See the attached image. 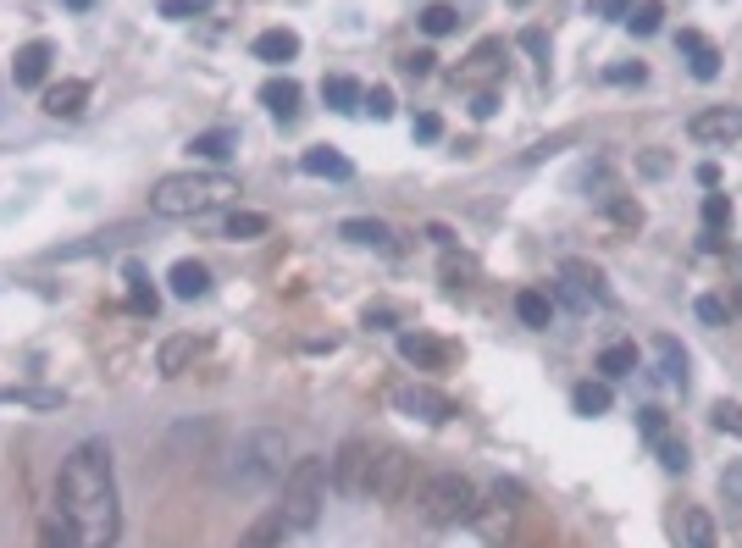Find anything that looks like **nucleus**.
<instances>
[{"mask_svg": "<svg viewBox=\"0 0 742 548\" xmlns=\"http://www.w3.org/2000/svg\"><path fill=\"white\" fill-rule=\"evenodd\" d=\"M499 67H504V45H499V39H482V45L471 50V61L455 72V78H460V84H477V78H493Z\"/></svg>", "mask_w": 742, "mask_h": 548, "instance_id": "obj_17", "label": "nucleus"}, {"mask_svg": "<svg viewBox=\"0 0 742 548\" xmlns=\"http://www.w3.org/2000/svg\"><path fill=\"white\" fill-rule=\"evenodd\" d=\"M205 6H211V0H161V12L167 17H200Z\"/></svg>", "mask_w": 742, "mask_h": 548, "instance_id": "obj_46", "label": "nucleus"}, {"mask_svg": "<svg viewBox=\"0 0 742 548\" xmlns=\"http://www.w3.org/2000/svg\"><path fill=\"white\" fill-rule=\"evenodd\" d=\"M0 405H34V410H61V394L56 388H6Z\"/></svg>", "mask_w": 742, "mask_h": 548, "instance_id": "obj_32", "label": "nucleus"}, {"mask_svg": "<svg viewBox=\"0 0 742 548\" xmlns=\"http://www.w3.org/2000/svg\"><path fill=\"white\" fill-rule=\"evenodd\" d=\"M720 488H731V515H742V465H731L720 477Z\"/></svg>", "mask_w": 742, "mask_h": 548, "instance_id": "obj_50", "label": "nucleus"}, {"mask_svg": "<svg viewBox=\"0 0 742 548\" xmlns=\"http://www.w3.org/2000/svg\"><path fill=\"white\" fill-rule=\"evenodd\" d=\"M515 316H521L532 333H543V327L554 322V299L543 294V288H521V294H515Z\"/></svg>", "mask_w": 742, "mask_h": 548, "instance_id": "obj_18", "label": "nucleus"}, {"mask_svg": "<svg viewBox=\"0 0 742 548\" xmlns=\"http://www.w3.org/2000/svg\"><path fill=\"white\" fill-rule=\"evenodd\" d=\"M416 139H443V117H438V111H421V117H416Z\"/></svg>", "mask_w": 742, "mask_h": 548, "instance_id": "obj_47", "label": "nucleus"}, {"mask_svg": "<svg viewBox=\"0 0 742 548\" xmlns=\"http://www.w3.org/2000/svg\"><path fill=\"white\" fill-rule=\"evenodd\" d=\"M698 322H704V327H726L731 322V305H726V299H720V294H698Z\"/></svg>", "mask_w": 742, "mask_h": 548, "instance_id": "obj_34", "label": "nucleus"}, {"mask_svg": "<svg viewBox=\"0 0 742 548\" xmlns=\"http://www.w3.org/2000/svg\"><path fill=\"white\" fill-rule=\"evenodd\" d=\"M637 172H648V178H665V172H671V155H665V150L637 155Z\"/></svg>", "mask_w": 742, "mask_h": 548, "instance_id": "obj_44", "label": "nucleus"}, {"mask_svg": "<svg viewBox=\"0 0 742 548\" xmlns=\"http://www.w3.org/2000/svg\"><path fill=\"white\" fill-rule=\"evenodd\" d=\"M471 111H477V117H482V122H488V117H493V111H499V89H482V95H477V100H471Z\"/></svg>", "mask_w": 742, "mask_h": 548, "instance_id": "obj_51", "label": "nucleus"}, {"mask_svg": "<svg viewBox=\"0 0 742 548\" xmlns=\"http://www.w3.org/2000/svg\"><path fill=\"white\" fill-rule=\"evenodd\" d=\"M659 23H665V6H659V0H637L632 12H626V28H632L637 39L659 34Z\"/></svg>", "mask_w": 742, "mask_h": 548, "instance_id": "obj_27", "label": "nucleus"}, {"mask_svg": "<svg viewBox=\"0 0 742 548\" xmlns=\"http://www.w3.org/2000/svg\"><path fill=\"white\" fill-rule=\"evenodd\" d=\"M654 355H659V377L676 382V388H687V349L676 344L671 333H659V338H654Z\"/></svg>", "mask_w": 742, "mask_h": 548, "instance_id": "obj_20", "label": "nucleus"}, {"mask_svg": "<svg viewBox=\"0 0 742 548\" xmlns=\"http://www.w3.org/2000/svg\"><path fill=\"white\" fill-rule=\"evenodd\" d=\"M604 78H610V84H643L648 67L643 61H615V67H604Z\"/></svg>", "mask_w": 742, "mask_h": 548, "instance_id": "obj_40", "label": "nucleus"}, {"mask_svg": "<svg viewBox=\"0 0 742 548\" xmlns=\"http://www.w3.org/2000/svg\"><path fill=\"white\" fill-rule=\"evenodd\" d=\"M366 106H371V117H377V122H388V117H394V95H388V89H371V95H366Z\"/></svg>", "mask_w": 742, "mask_h": 548, "instance_id": "obj_48", "label": "nucleus"}, {"mask_svg": "<svg viewBox=\"0 0 742 548\" xmlns=\"http://www.w3.org/2000/svg\"><path fill=\"white\" fill-rule=\"evenodd\" d=\"M200 161H228L233 155V133H222V128H205V133H194V144H189Z\"/></svg>", "mask_w": 742, "mask_h": 548, "instance_id": "obj_28", "label": "nucleus"}, {"mask_svg": "<svg viewBox=\"0 0 742 548\" xmlns=\"http://www.w3.org/2000/svg\"><path fill=\"white\" fill-rule=\"evenodd\" d=\"M637 427H643V438H648V443H659V438H665V410H659V405L637 410Z\"/></svg>", "mask_w": 742, "mask_h": 548, "instance_id": "obj_41", "label": "nucleus"}, {"mask_svg": "<svg viewBox=\"0 0 742 548\" xmlns=\"http://www.w3.org/2000/svg\"><path fill=\"white\" fill-rule=\"evenodd\" d=\"M421 515H427L432 526L471 521V515H477V488H471V477H460V471L427 477V488H421Z\"/></svg>", "mask_w": 742, "mask_h": 548, "instance_id": "obj_5", "label": "nucleus"}, {"mask_svg": "<svg viewBox=\"0 0 742 548\" xmlns=\"http://www.w3.org/2000/svg\"><path fill=\"white\" fill-rule=\"evenodd\" d=\"M682 537L687 548H715V521L704 510H682Z\"/></svg>", "mask_w": 742, "mask_h": 548, "instance_id": "obj_30", "label": "nucleus"}, {"mask_svg": "<svg viewBox=\"0 0 742 548\" xmlns=\"http://www.w3.org/2000/svg\"><path fill=\"white\" fill-rule=\"evenodd\" d=\"M632 371H637V344H626V338H621V344H610V349L599 355V377H604V382L632 377Z\"/></svg>", "mask_w": 742, "mask_h": 548, "instance_id": "obj_24", "label": "nucleus"}, {"mask_svg": "<svg viewBox=\"0 0 742 548\" xmlns=\"http://www.w3.org/2000/svg\"><path fill=\"white\" fill-rule=\"evenodd\" d=\"M366 327H377V333H388V327H394V310H383V305H377V310H366Z\"/></svg>", "mask_w": 742, "mask_h": 548, "instance_id": "obj_52", "label": "nucleus"}, {"mask_svg": "<svg viewBox=\"0 0 742 548\" xmlns=\"http://www.w3.org/2000/svg\"><path fill=\"white\" fill-rule=\"evenodd\" d=\"M283 454H288V438H283V432H272V427L239 438V443H233V454H228V465H222V488H233V493L266 488L272 477H283Z\"/></svg>", "mask_w": 742, "mask_h": 548, "instance_id": "obj_2", "label": "nucleus"}, {"mask_svg": "<svg viewBox=\"0 0 742 548\" xmlns=\"http://www.w3.org/2000/svg\"><path fill=\"white\" fill-rule=\"evenodd\" d=\"M693 144H737L742 139V106H709L687 122Z\"/></svg>", "mask_w": 742, "mask_h": 548, "instance_id": "obj_8", "label": "nucleus"}, {"mask_svg": "<svg viewBox=\"0 0 742 548\" xmlns=\"http://www.w3.org/2000/svg\"><path fill=\"white\" fill-rule=\"evenodd\" d=\"M67 6H72V12H89V6H95V0H67Z\"/></svg>", "mask_w": 742, "mask_h": 548, "instance_id": "obj_54", "label": "nucleus"}, {"mask_svg": "<svg viewBox=\"0 0 742 548\" xmlns=\"http://www.w3.org/2000/svg\"><path fill=\"white\" fill-rule=\"evenodd\" d=\"M571 405H576V416H604L610 410V382H576Z\"/></svg>", "mask_w": 742, "mask_h": 548, "instance_id": "obj_26", "label": "nucleus"}, {"mask_svg": "<svg viewBox=\"0 0 742 548\" xmlns=\"http://www.w3.org/2000/svg\"><path fill=\"white\" fill-rule=\"evenodd\" d=\"M455 28H460V12H455V6H443V0L421 12V34H427V39H443V34H455Z\"/></svg>", "mask_w": 742, "mask_h": 548, "instance_id": "obj_31", "label": "nucleus"}, {"mask_svg": "<svg viewBox=\"0 0 742 548\" xmlns=\"http://www.w3.org/2000/svg\"><path fill=\"white\" fill-rule=\"evenodd\" d=\"M56 504L67 532L78 548H111L122 532V504H117V465H111V443L84 438L61 460L56 471Z\"/></svg>", "mask_w": 742, "mask_h": 548, "instance_id": "obj_1", "label": "nucleus"}, {"mask_svg": "<svg viewBox=\"0 0 742 548\" xmlns=\"http://www.w3.org/2000/svg\"><path fill=\"white\" fill-rule=\"evenodd\" d=\"M687 56H693V78H698V84H709V78H720V50L709 45V39H704V45H698V50H687Z\"/></svg>", "mask_w": 742, "mask_h": 548, "instance_id": "obj_35", "label": "nucleus"}, {"mask_svg": "<svg viewBox=\"0 0 742 548\" xmlns=\"http://www.w3.org/2000/svg\"><path fill=\"white\" fill-rule=\"evenodd\" d=\"M399 355H405L416 371H449L455 349L443 344V338H432V333H399Z\"/></svg>", "mask_w": 742, "mask_h": 548, "instance_id": "obj_9", "label": "nucleus"}, {"mask_svg": "<svg viewBox=\"0 0 742 548\" xmlns=\"http://www.w3.org/2000/svg\"><path fill=\"white\" fill-rule=\"evenodd\" d=\"M521 45L532 50V61H538V67H549V34H543V28H521Z\"/></svg>", "mask_w": 742, "mask_h": 548, "instance_id": "obj_42", "label": "nucleus"}, {"mask_svg": "<svg viewBox=\"0 0 742 548\" xmlns=\"http://www.w3.org/2000/svg\"><path fill=\"white\" fill-rule=\"evenodd\" d=\"M167 283H172V294H178V299H205V294H211V272H205L200 261H178L167 272Z\"/></svg>", "mask_w": 742, "mask_h": 548, "instance_id": "obj_16", "label": "nucleus"}, {"mask_svg": "<svg viewBox=\"0 0 742 548\" xmlns=\"http://www.w3.org/2000/svg\"><path fill=\"white\" fill-rule=\"evenodd\" d=\"M45 72H50V45H45V39H34V45H23L12 56L17 89H39V84H45Z\"/></svg>", "mask_w": 742, "mask_h": 548, "instance_id": "obj_12", "label": "nucleus"}, {"mask_svg": "<svg viewBox=\"0 0 742 548\" xmlns=\"http://www.w3.org/2000/svg\"><path fill=\"white\" fill-rule=\"evenodd\" d=\"M654 449H659V465H665V471H671V477H682L687 465H693V449H687L682 438H659Z\"/></svg>", "mask_w": 742, "mask_h": 548, "instance_id": "obj_33", "label": "nucleus"}, {"mask_svg": "<svg viewBox=\"0 0 742 548\" xmlns=\"http://www.w3.org/2000/svg\"><path fill=\"white\" fill-rule=\"evenodd\" d=\"M709 421H715V432H731V438H742V405H737V399H720V405L709 410Z\"/></svg>", "mask_w": 742, "mask_h": 548, "instance_id": "obj_36", "label": "nucleus"}, {"mask_svg": "<svg viewBox=\"0 0 742 548\" xmlns=\"http://www.w3.org/2000/svg\"><path fill=\"white\" fill-rule=\"evenodd\" d=\"M399 67H405L410 78H427V72H432V50H410V56H399Z\"/></svg>", "mask_w": 742, "mask_h": 548, "instance_id": "obj_45", "label": "nucleus"}, {"mask_svg": "<svg viewBox=\"0 0 742 548\" xmlns=\"http://www.w3.org/2000/svg\"><path fill=\"white\" fill-rule=\"evenodd\" d=\"M698 183H709V189L720 183V167H715V161H704V167H698Z\"/></svg>", "mask_w": 742, "mask_h": 548, "instance_id": "obj_53", "label": "nucleus"}, {"mask_svg": "<svg viewBox=\"0 0 742 548\" xmlns=\"http://www.w3.org/2000/svg\"><path fill=\"white\" fill-rule=\"evenodd\" d=\"M610 216L621 227H643V205H637V200H610Z\"/></svg>", "mask_w": 742, "mask_h": 548, "instance_id": "obj_43", "label": "nucleus"}, {"mask_svg": "<svg viewBox=\"0 0 742 548\" xmlns=\"http://www.w3.org/2000/svg\"><path fill=\"white\" fill-rule=\"evenodd\" d=\"M493 504H499V510H521V504H527V488H521V482H493Z\"/></svg>", "mask_w": 742, "mask_h": 548, "instance_id": "obj_39", "label": "nucleus"}, {"mask_svg": "<svg viewBox=\"0 0 742 548\" xmlns=\"http://www.w3.org/2000/svg\"><path fill=\"white\" fill-rule=\"evenodd\" d=\"M250 56L266 61V67H288V61L300 56V34L294 28H266V34H255Z\"/></svg>", "mask_w": 742, "mask_h": 548, "instance_id": "obj_11", "label": "nucleus"}, {"mask_svg": "<svg viewBox=\"0 0 742 548\" xmlns=\"http://www.w3.org/2000/svg\"><path fill=\"white\" fill-rule=\"evenodd\" d=\"M410 488V454L405 449H371V471H366V499L394 504Z\"/></svg>", "mask_w": 742, "mask_h": 548, "instance_id": "obj_6", "label": "nucleus"}, {"mask_svg": "<svg viewBox=\"0 0 742 548\" xmlns=\"http://www.w3.org/2000/svg\"><path fill=\"white\" fill-rule=\"evenodd\" d=\"M704 222H709V233L731 227V200H726V194H709V200H704Z\"/></svg>", "mask_w": 742, "mask_h": 548, "instance_id": "obj_37", "label": "nucleus"}, {"mask_svg": "<svg viewBox=\"0 0 742 548\" xmlns=\"http://www.w3.org/2000/svg\"><path fill=\"white\" fill-rule=\"evenodd\" d=\"M200 355V344H194V333H178V338H167L161 344V355H156V366H161V377H178L189 360Z\"/></svg>", "mask_w": 742, "mask_h": 548, "instance_id": "obj_22", "label": "nucleus"}, {"mask_svg": "<svg viewBox=\"0 0 742 548\" xmlns=\"http://www.w3.org/2000/svg\"><path fill=\"white\" fill-rule=\"evenodd\" d=\"M84 100H89L84 78H61V84L45 89V111H50V117H78V111H84Z\"/></svg>", "mask_w": 742, "mask_h": 548, "instance_id": "obj_14", "label": "nucleus"}, {"mask_svg": "<svg viewBox=\"0 0 742 548\" xmlns=\"http://www.w3.org/2000/svg\"><path fill=\"white\" fill-rule=\"evenodd\" d=\"M394 405L405 416H421V421H449L455 416V399L432 394V388H394Z\"/></svg>", "mask_w": 742, "mask_h": 548, "instance_id": "obj_10", "label": "nucleus"}, {"mask_svg": "<svg viewBox=\"0 0 742 548\" xmlns=\"http://www.w3.org/2000/svg\"><path fill=\"white\" fill-rule=\"evenodd\" d=\"M300 84H294V78H272V84H266L261 89V106L266 111H272V117L277 122H294V117H300Z\"/></svg>", "mask_w": 742, "mask_h": 548, "instance_id": "obj_15", "label": "nucleus"}, {"mask_svg": "<svg viewBox=\"0 0 742 548\" xmlns=\"http://www.w3.org/2000/svg\"><path fill=\"white\" fill-rule=\"evenodd\" d=\"M261 233H272L266 211H233L228 222H222V239H233V244H250V239H261Z\"/></svg>", "mask_w": 742, "mask_h": 548, "instance_id": "obj_23", "label": "nucleus"}, {"mask_svg": "<svg viewBox=\"0 0 742 548\" xmlns=\"http://www.w3.org/2000/svg\"><path fill=\"white\" fill-rule=\"evenodd\" d=\"M300 167L311 172V178H333V183H344V178H355V167H349L338 150H305L300 155Z\"/></svg>", "mask_w": 742, "mask_h": 548, "instance_id": "obj_21", "label": "nucleus"}, {"mask_svg": "<svg viewBox=\"0 0 742 548\" xmlns=\"http://www.w3.org/2000/svg\"><path fill=\"white\" fill-rule=\"evenodd\" d=\"M587 12L593 17H626L632 12V0H587Z\"/></svg>", "mask_w": 742, "mask_h": 548, "instance_id": "obj_49", "label": "nucleus"}, {"mask_svg": "<svg viewBox=\"0 0 742 548\" xmlns=\"http://www.w3.org/2000/svg\"><path fill=\"white\" fill-rule=\"evenodd\" d=\"M366 471H371V449L360 438H349L344 449L333 454V471H327V477H333V488L344 493V499H360V493H366Z\"/></svg>", "mask_w": 742, "mask_h": 548, "instance_id": "obj_7", "label": "nucleus"}, {"mask_svg": "<svg viewBox=\"0 0 742 548\" xmlns=\"http://www.w3.org/2000/svg\"><path fill=\"white\" fill-rule=\"evenodd\" d=\"M327 488H333V477H327V460H316V454H300V460L283 471V499H277V515H283L288 532H311L316 521H322V499Z\"/></svg>", "mask_w": 742, "mask_h": 548, "instance_id": "obj_3", "label": "nucleus"}, {"mask_svg": "<svg viewBox=\"0 0 742 548\" xmlns=\"http://www.w3.org/2000/svg\"><path fill=\"white\" fill-rule=\"evenodd\" d=\"M515 6H527V0H515Z\"/></svg>", "mask_w": 742, "mask_h": 548, "instance_id": "obj_55", "label": "nucleus"}, {"mask_svg": "<svg viewBox=\"0 0 742 548\" xmlns=\"http://www.w3.org/2000/svg\"><path fill=\"white\" fill-rule=\"evenodd\" d=\"M128 305L139 310V316H156V288H150L144 266H128Z\"/></svg>", "mask_w": 742, "mask_h": 548, "instance_id": "obj_29", "label": "nucleus"}, {"mask_svg": "<svg viewBox=\"0 0 742 548\" xmlns=\"http://www.w3.org/2000/svg\"><path fill=\"white\" fill-rule=\"evenodd\" d=\"M338 233H344L349 244H371V250H388V255L399 250L394 227H388V222H377V216H349V222L338 227Z\"/></svg>", "mask_w": 742, "mask_h": 548, "instance_id": "obj_13", "label": "nucleus"}, {"mask_svg": "<svg viewBox=\"0 0 742 548\" xmlns=\"http://www.w3.org/2000/svg\"><path fill=\"white\" fill-rule=\"evenodd\" d=\"M322 95H327V106H333V111H355L360 100H366L349 72H333V78H322Z\"/></svg>", "mask_w": 742, "mask_h": 548, "instance_id": "obj_25", "label": "nucleus"}, {"mask_svg": "<svg viewBox=\"0 0 742 548\" xmlns=\"http://www.w3.org/2000/svg\"><path fill=\"white\" fill-rule=\"evenodd\" d=\"M283 515L277 510H266V515H255L250 526H244V537H239V548H283Z\"/></svg>", "mask_w": 742, "mask_h": 548, "instance_id": "obj_19", "label": "nucleus"}, {"mask_svg": "<svg viewBox=\"0 0 742 548\" xmlns=\"http://www.w3.org/2000/svg\"><path fill=\"white\" fill-rule=\"evenodd\" d=\"M228 194H233V183L222 172H172V178H161L150 189V211L156 216H205Z\"/></svg>", "mask_w": 742, "mask_h": 548, "instance_id": "obj_4", "label": "nucleus"}, {"mask_svg": "<svg viewBox=\"0 0 742 548\" xmlns=\"http://www.w3.org/2000/svg\"><path fill=\"white\" fill-rule=\"evenodd\" d=\"M39 548H78V537L67 532V521H45L39 526Z\"/></svg>", "mask_w": 742, "mask_h": 548, "instance_id": "obj_38", "label": "nucleus"}]
</instances>
